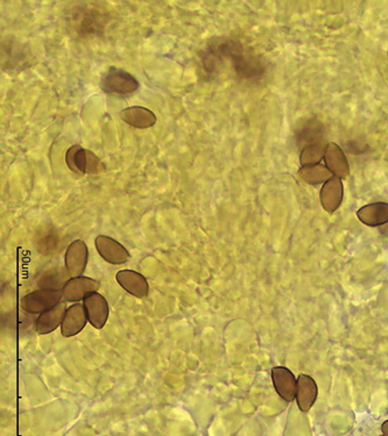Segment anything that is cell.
Here are the masks:
<instances>
[{
  "label": "cell",
  "mask_w": 388,
  "mask_h": 436,
  "mask_svg": "<svg viewBox=\"0 0 388 436\" xmlns=\"http://www.w3.org/2000/svg\"><path fill=\"white\" fill-rule=\"evenodd\" d=\"M343 197H344V186H343L341 178L332 177L329 179L322 186L321 193H320V200H321L324 211L330 214L334 213L338 208L341 207Z\"/></svg>",
  "instance_id": "obj_9"
},
{
  "label": "cell",
  "mask_w": 388,
  "mask_h": 436,
  "mask_svg": "<svg viewBox=\"0 0 388 436\" xmlns=\"http://www.w3.org/2000/svg\"><path fill=\"white\" fill-rule=\"evenodd\" d=\"M120 117L126 124L138 129L153 127L156 124V115L149 108L132 106L120 112Z\"/></svg>",
  "instance_id": "obj_15"
},
{
  "label": "cell",
  "mask_w": 388,
  "mask_h": 436,
  "mask_svg": "<svg viewBox=\"0 0 388 436\" xmlns=\"http://www.w3.org/2000/svg\"><path fill=\"white\" fill-rule=\"evenodd\" d=\"M379 436H385V435H379Z\"/></svg>",
  "instance_id": "obj_23"
},
{
  "label": "cell",
  "mask_w": 388,
  "mask_h": 436,
  "mask_svg": "<svg viewBox=\"0 0 388 436\" xmlns=\"http://www.w3.org/2000/svg\"><path fill=\"white\" fill-rule=\"evenodd\" d=\"M272 380L277 395L287 403L296 399L297 379L286 366H275L272 369Z\"/></svg>",
  "instance_id": "obj_7"
},
{
  "label": "cell",
  "mask_w": 388,
  "mask_h": 436,
  "mask_svg": "<svg viewBox=\"0 0 388 436\" xmlns=\"http://www.w3.org/2000/svg\"><path fill=\"white\" fill-rule=\"evenodd\" d=\"M88 316L85 312V305L74 304L65 312V319L62 322L61 333L65 338H71L82 332L87 325Z\"/></svg>",
  "instance_id": "obj_13"
},
{
  "label": "cell",
  "mask_w": 388,
  "mask_h": 436,
  "mask_svg": "<svg viewBox=\"0 0 388 436\" xmlns=\"http://www.w3.org/2000/svg\"><path fill=\"white\" fill-rule=\"evenodd\" d=\"M327 145V143L321 141L304 147L300 154L301 165L306 167V165H320V162L324 160Z\"/></svg>",
  "instance_id": "obj_20"
},
{
  "label": "cell",
  "mask_w": 388,
  "mask_h": 436,
  "mask_svg": "<svg viewBox=\"0 0 388 436\" xmlns=\"http://www.w3.org/2000/svg\"><path fill=\"white\" fill-rule=\"evenodd\" d=\"M297 176L301 181L311 185L325 184L329 179L334 177V174L329 172L325 165H313L301 167L297 172Z\"/></svg>",
  "instance_id": "obj_17"
},
{
  "label": "cell",
  "mask_w": 388,
  "mask_h": 436,
  "mask_svg": "<svg viewBox=\"0 0 388 436\" xmlns=\"http://www.w3.org/2000/svg\"><path fill=\"white\" fill-rule=\"evenodd\" d=\"M115 279L123 289L137 298H146L149 295L147 279L139 272L133 270H120L117 272Z\"/></svg>",
  "instance_id": "obj_11"
},
{
  "label": "cell",
  "mask_w": 388,
  "mask_h": 436,
  "mask_svg": "<svg viewBox=\"0 0 388 436\" xmlns=\"http://www.w3.org/2000/svg\"><path fill=\"white\" fill-rule=\"evenodd\" d=\"M67 309L65 302H58V305L54 306L53 309H48L40 314L37 320V332L40 335H46V334L54 332L58 326L62 325Z\"/></svg>",
  "instance_id": "obj_16"
},
{
  "label": "cell",
  "mask_w": 388,
  "mask_h": 436,
  "mask_svg": "<svg viewBox=\"0 0 388 436\" xmlns=\"http://www.w3.org/2000/svg\"><path fill=\"white\" fill-rule=\"evenodd\" d=\"M95 245L98 254L110 264H124L126 262H129L131 257L127 249L122 243L106 235H98L95 240Z\"/></svg>",
  "instance_id": "obj_5"
},
{
  "label": "cell",
  "mask_w": 388,
  "mask_h": 436,
  "mask_svg": "<svg viewBox=\"0 0 388 436\" xmlns=\"http://www.w3.org/2000/svg\"><path fill=\"white\" fill-rule=\"evenodd\" d=\"M62 292L54 290H37L25 295L21 299V309L31 314H42L48 309H53L61 300Z\"/></svg>",
  "instance_id": "obj_3"
},
{
  "label": "cell",
  "mask_w": 388,
  "mask_h": 436,
  "mask_svg": "<svg viewBox=\"0 0 388 436\" xmlns=\"http://www.w3.org/2000/svg\"><path fill=\"white\" fill-rule=\"evenodd\" d=\"M357 217L368 227H380L388 224L387 203H372L357 211Z\"/></svg>",
  "instance_id": "obj_14"
},
{
  "label": "cell",
  "mask_w": 388,
  "mask_h": 436,
  "mask_svg": "<svg viewBox=\"0 0 388 436\" xmlns=\"http://www.w3.org/2000/svg\"><path fill=\"white\" fill-rule=\"evenodd\" d=\"M101 90L105 94L113 96H131L139 89V82L129 71L120 68L111 67L103 75L101 83Z\"/></svg>",
  "instance_id": "obj_2"
},
{
  "label": "cell",
  "mask_w": 388,
  "mask_h": 436,
  "mask_svg": "<svg viewBox=\"0 0 388 436\" xmlns=\"http://www.w3.org/2000/svg\"><path fill=\"white\" fill-rule=\"evenodd\" d=\"M325 167L329 172L334 174V177L346 179L350 176V165L348 158L345 156L344 151L337 143L329 142L325 148L324 155Z\"/></svg>",
  "instance_id": "obj_8"
},
{
  "label": "cell",
  "mask_w": 388,
  "mask_h": 436,
  "mask_svg": "<svg viewBox=\"0 0 388 436\" xmlns=\"http://www.w3.org/2000/svg\"><path fill=\"white\" fill-rule=\"evenodd\" d=\"M99 289V283L89 277H76L68 279L62 288V298L67 302H80L85 300L89 295H94Z\"/></svg>",
  "instance_id": "obj_6"
},
{
  "label": "cell",
  "mask_w": 388,
  "mask_h": 436,
  "mask_svg": "<svg viewBox=\"0 0 388 436\" xmlns=\"http://www.w3.org/2000/svg\"><path fill=\"white\" fill-rule=\"evenodd\" d=\"M322 140V124L318 121H309L297 132V141L303 143V148Z\"/></svg>",
  "instance_id": "obj_19"
},
{
  "label": "cell",
  "mask_w": 388,
  "mask_h": 436,
  "mask_svg": "<svg viewBox=\"0 0 388 436\" xmlns=\"http://www.w3.org/2000/svg\"><path fill=\"white\" fill-rule=\"evenodd\" d=\"M65 163L71 172L83 177L87 174V149L80 145L71 146L65 153Z\"/></svg>",
  "instance_id": "obj_18"
},
{
  "label": "cell",
  "mask_w": 388,
  "mask_h": 436,
  "mask_svg": "<svg viewBox=\"0 0 388 436\" xmlns=\"http://www.w3.org/2000/svg\"><path fill=\"white\" fill-rule=\"evenodd\" d=\"M318 387L313 377L300 375L297 378L296 403L301 412H308L318 399Z\"/></svg>",
  "instance_id": "obj_12"
},
{
  "label": "cell",
  "mask_w": 388,
  "mask_h": 436,
  "mask_svg": "<svg viewBox=\"0 0 388 436\" xmlns=\"http://www.w3.org/2000/svg\"><path fill=\"white\" fill-rule=\"evenodd\" d=\"M88 247L85 241L75 240L65 252V263L67 274L70 278L81 277L88 264Z\"/></svg>",
  "instance_id": "obj_4"
},
{
  "label": "cell",
  "mask_w": 388,
  "mask_h": 436,
  "mask_svg": "<svg viewBox=\"0 0 388 436\" xmlns=\"http://www.w3.org/2000/svg\"><path fill=\"white\" fill-rule=\"evenodd\" d=\"M217 60H227L231 62L236 74L240 77L258 78L263 76V67L258 58L249 54L244 48L234 41L222 40L218 44L210 46L208 54Z\"/></svg>",
  "instance_id": "obj_1"
},
{
  "label": "cell",
  "mask_w": 388,
  "mask_h": 436,
  "mask_svg": "<svg viewBox=\"0 0 388 436\" xmlns=\"http://www.w3.org/2000/svg\"><path fill=\"white\" fill-rule=\"evenodd\" d=\"M83 305L92 327H95L96 329L103 328L108 318V305L106 299L96 292L85 299Z\"/></svg>",
  "instance_id": "obj_10"
},
{
  "label": "cell",
  "mask_w": 388,
  "mask_h": 436,
  "mask_svg": "<svg viewBox=\"0 0 388 436\" xmlns=\"http://www.w3.org/2000/svg\"><path fill=\"white\" fill-rule=\"evenodd\" d=\"M105 165L95 153L87 149V174H98L104 172Z\"/></svg>",
  "instance_id": "obj_21"
},
{
  "label": "cell",
  "mask_w": 388,
  "mask_h": 436,
  "mask_svg": "<svg viewBox=\"0 0 388 436\" xmlns=\"http://www.w3.org/2000/svg\"><path fill=\"white\" fill-rule=\"evenodd\" d=\"M382 435L388 436V420L382 425Z\"/></svg>",
  "instance_id": "obj_22"
}]
</instances>
